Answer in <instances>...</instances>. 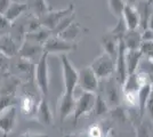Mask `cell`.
<instances>
[{
	"label": "cell",
	"instance_id": "obj_27",
	"mask_svg": "<svg viewBox=\"0 0 153 137\" xmlns=\"http://www.w3.org/2000/svg\"><path fill=\"white\" fill-rule=\"evenodd\" d=\"M128 31L127 26H126V23H125V21L122 17L120 19H118V22H117V24H115L108 32L111 33V34H113L117 39L121 40L123 38V36L126 34V32Z\"/></svg>",
	"mask_w": 153,
	"mask_h": 137
},
{
	"label": "cell",
	"instance_id": "obj_19",
	"mask_svg": "<svg viewBox=\"0 0 153 137\" xmlns=\"http://www.w3.org/2000/svg\"><path fill=\"white\" fill-rule=\"evenodd\" d=\"M26 10H27V4L12 1L10 6L8 7V9L6 10V13L4 14V16L9 23H14L19 20Z\"/></svg>",
	"mask_w": 153,
	"mask_h": 137
},
{
	"label": "cell",
	"instance_id": "obj_25",
	"mask_svg": "<svg viewBox=\"0 0 153 137\" xmlns=\"http://www.w3.org/2000/svg\"><path fill=\"white\" fill-rule=\"evenodd\" d=\"M126 5L127 4L125 0H108V9L117 19H120L122 16Z\"/></svg>",
	"mask_w": 153,
	"mask_h": 137
},
{
	"label": "cell",
	"instance_id": "obj_29",
	"mask_svg": "<svg viewBox=\"0 0 153 137\" xmlns=\"http://www.w3.org/2000/svg\"><path fill=\"white\" fill-rule=\"evenodd\" d=\"M13 105H15V96L0 95V113Z\"/></svg>",
	"mask_w": 153,
	"mask_h": 137
},
{
	"label": "cell",
	"instance_id": "obj_4",
	"mask_svg": "<svg viewBox=\"0 0 153 137\" xmlns=\"http://www.w3.org/2000/svg\"><path fill=\"white\" fill-rule=\"evenodd\" d=\"M61 66H62V74H63V86L64 91L66 94H74L76 87L78 86L79 71L70 62L68 54H61Z\"/></svg>",
	"mask_w": 153,
	"mask_h": 137
},
{
	"label": "cell",
	"instance_id": "obj_30",
	"mask_svg": "<svg viewBox=\"0 0 153 137\" xmlns=\"http://www.w3.org/2000/svg\"><path fill=\"white\" fill-rule=\"evenodd\" d=\"M87 137H105V133L103 131L101 126L93 124L87 130Z\"/></svg>",
	"mask_w": 153,
	"mask_h": 137
},
{
	"label": "cell",
	"instance_id": "obj_3",
	"mask_svg": "<svg viewBox=\"0 0 153 137\" xmlns=\"http://www.w3.org/2000/svg\"><path fill=\"white\" fill-rule=\"evenodd\" d=\"M49 55L44 53L38 62L34 64V81L38 87L41 96L47 97L49 93V65H48Z\"/></svg>",
	"mask_w": 153,
	"mask_h": 137
},
{
	"label": "cell",
	"instance_id": "obj_5",
	"mask_svg": "<svg viewBox=\"0 0 153 137\" xmlns=\"http://www.w3.org/2000/svg\"><path fill=\"white\" fill-rule=\"evenodd\" d=\"M91 70L94 71L97 78L100 80H104L113 76L115 72V59H112L108 54L103 52L101 55H98L93 63L90 64Z\"/></svg>",
	"mask_w": 153,
	"mask_h": 137
},
{
	"label": "cell",
	"instance_id": "obj_11",
	"mask_svg": "<svg viewBox=\"0 0 153 137\" xmlns=\"http://www.w3.org/2000/svg\"><path fill=\"white\" fill-rule=\"evenodd\" d=\"M12 69V73L15 78L24 79L29 81L30 79L34 78V64L22 59L19 56V59L9 64V70Z\"/></svg>",
	"mask_w": 153,
	"mask_h": 137
},
{
	"label": "cell",
	"instance_id": "obj_12",
	"mask_svg": "<svg viewBox=\"0 0 153 137\" xmlns=\"http://www.w3.org/2000/svg\"><path fill=\"white\" fill-rule=\"evenodd\" d=\"M17 121V106L13 105L0 113V131L8 136L14 130Z\"/></svg>",
	"mask_w": 153,
	"mask_h": 137
},
{
	"label": "cell",
	"instance_id": "obj_34",
	"mask_svg": "<svg viewBox=\"0 0 153 137\" xmlns=\"http://www.w3.org/2000/svg\"><path fill=\"white\" fill-rule=\"evenodd\" d=\"M140 38H142V42H151L153 41V31L149 27L142 30Z\"/></svg>",
	"mask_w": 153,
	"mask_h": 137
},
{
	"label": "cell",
	"instance_id": "obj_21",
	"mask_svg": "<svg viewBox=\"0 0 153 137\" xmlns=\"http://www.w3.org/2000/svg\"><path fill=\"white\" fill-rule=\"evenodd\" d=\"M143 57V53L140 49H126V65H127V73L131 74L137 72V67L140 59Z\"/></svg>",
	"mask_w": 153,
	"mask_h": 137
},
{
	"label": "cell",
	"instance_id": "obj_36",
	"mask_svg": "<svg viewBox=\"0 0 153 137\" xmlns=\"http://www.w3.org/2000/svg\"><path fill=\"white\" fill-rule=\"evenodd\" d=\"M146 111L149 112L150 117H151V119L153 120V91H152V94H151V96H150V99H149V102H147Z\"/></svg>",
	"mask_w": 153,
	"mask_h": 137
},
{
	"label": "cell",
	"instance_id": "obj_20",
	"mask_svg": "<svg viewBox=\"0 0 153 137\" xmlns=\"http://www.w3.org/2000/svg\"><path fill=\"white\" fill-rule=\"evenodd\" d=\"M101 45H102L103 52L108 54L112 59H117L118 54V46H119V39H117L113 34L110 32L105 33L101 38Z\"/></svg>",
	"mask_w": 153,
	"mask_h": 137
},
{
	"label": "cell",
	"instance_id": "obj_17",
	"mask_svg": "<svg viewBox=\"0 0 153 137\" xmlns=\"http://www.w3.org/2000/svg\"><path fill=\"white\" fill-rule=\"evenodd\" d=\"M153 91V84L151 81L146 82L145 85H143L140 87V89L138 90L137 94V109L140 112V118L143 119L145 112H146V105L147 102L150 99V96Z\"/></svg>",
	"mask_w": 153,
	"mask_h": 137
},
{
	"label": "cell",
	"instance_id": "obj_6",
	"mask_svg": "<svg viewBox=\"0 0 153 137\" xmlns=\"http://www.w3.org/2000/svg\"><path fill=\"white\" fill-rule=\"evenodd\" d=\"M76 48H78L76 42H69L57 36H53V34L44 44V52L47 53L48 55H51V54H68L70 52H74Z\"/></svg>",
	"mask_w": 153,
	"mask_h": 137
},
{
	"label": "cell",
	"instance_id": "obj_24",
	"mask_svg": "<svg viewBox=\"0 0 153 137\" xmlns=\"http://www.w3.org/2000/svg\"><path fill=\"white\" fill-rule=\"evenodd\" d=\"M29 4L30 5H27V9L31 10L33 17L40 19L46 13L49 12L47 4H46V0H29Z\"/></svg>",
	"mask_w": 153,
	"mask_h": 137
},
{
	"label": "cell",
	"instance_id": "obj_15",
	"mask_svg": "<svg viewBox=\"0 0 153 137\" xmlns=\"http://www.w3.org/2000/svg\"><path fill=\"white\" fill-rule=\"evenodd\" d=\"M38 103L36 97L31 95V94H24L22 95V97L19 98V110L24 117L29 118H34L36 119V112H37V107H38Z\"/></svg>",
	"mask_w": 153,
	"mask_h": 137
},
{
	"label": "cell",
	"instance_id": "obj_40",
	"mask_svg": "<svg viewBox=\"0 0 153 137\" xmlns=\"http://www.w3.org/2000/svg\"><path fill=\"white\" fill-rule=\"evenodd\" d=\"M105 137H108V135H105Z\"/></svg>",
	"mask_w": 153,
	"mask_h": 137
},
{
	"label": "cell",
	"instance_id": "obj_8",
	"mask_svg": "<svg viewBox=\"0 0 153 137\" xmlns=\"http://www.w3.org/2000/svg\"><path fill=\"white\" fill-rule=\"evenodd\" d=\"M72 14H74V6L70 4L68 7H65L63 9H59V10H49L48 13H46L42 17H40L39 21L41 23V25L53 31L56 25L61 21L65 19L66 16H70Z\"/></svg>",
	"mask_w": 153,
	"mask_h": 137
},
{
	"label": "cell",
	"instance_id": "obj_18",
	"mask_svg": "<svg viewBox=\"0 0 153 137\" xmlns=\"http://www.w3.org/2000/svg\"><path fill=\"white\" fill-rule=\"evenodd\" d=\"M19 48V46L14 41V39L9 34L0 36V53L7 56L8 59L17 56Z\"/></svg>",
	"mask_w": 153,
	"mask_h": 137
},
{
	"label": "cell",
	"instance_id": "obj_10",
	"mask_svg": "<svg viewBox=\"0 0 153 137\" xmlns=\"http://www.w3.org/2000/svg\"><path fill=\"white\" fill-rule=\"evenodd\" d=\"M78 86L87 93H97L100 88V79L97 78L90 66H86L79 71Z\"/></svg>",
	"mask_w": 153,
	"mask_h": 137
},
{
	"label": "cell",
	"instance_id": "obj_23",
	"mask_svg": "<svg viewBox=\"0 0 153 137\" xmlns=\"http://www.w3.org/2000/svg\"><path fill=\"white\" fill-rule=\"evenodd\" d=\"M122 41H123L126 49H129V50L140 49L142 45L140 32H138V30H128L126 34L123 36Z\"/></svg>",
	"mask_w": 153,
	"mask_h": 137
},
{
	"label": "cell",
	"instance_id": "obj_35",
	"mask_svg": "<svg viewBox=\"0 0 153 137\" xmlns=\"http://www.w3.org/2000/svg\"><path fill=\"white\" fill-rule=\"evenodd\" d=\"M10 4H12V0H0V15H4L6 13Z\"/></svg>",
	"mask_w": 153,
	"mask_h": 137
},
{
	"label": "cell",
	"instance_id": "obj_39",
	"mask_svg": "<svg viewBox=\"0 0 153 137\" xmlns=\"http://www.w3.org/2000/svg\"><path fill=\"white\" fill-rule=\"evenodd\" d=\"M125 1H126L127 5H133V6H135V4H136L137 0H125Z\"/></svg>",
	"mask_w": 153,
	"mask_h": 137
},
{
	"label": "cell",
	"instance_id": "obj_26",
	"mask_svg": "<svg viewBox=\"0 0 153 137\" xmlns=\"http://www.w3.org/2000/svg\"><path fill=\"white\" fill-rule=\"evenodd\" d=\"M110 111L108 104L105 103L104 98L102 97V95H97L96 94V101H95V106H94V110H93V113L97 116V117H101V116H104L108 112Z\"/></svg>",
	"mask_w": 153,
	"mask_h": 137
},
{
	"label": "cell",
	"instance_id": "obj_1",
	"mask_svg": "<svg viewBox=\"0 0 153 137\" xmlns=\"http://www.w3.org/2000/svg\"><path fill=\"white\" fill-rule=\"evenodd\" d=\"M151 81L149 74L145 72H135L128 74L121 85L122 96L131 106H137V94L140 87Z\"/></svg>",
	"mask_w": 153,
	"mask_h": 137
},
{
	"label": "cell",
	"instance_id": "obj_33",
	"mask_svg": "<svg viewBox=\"0 0 153 137\" xmlns=\"http://www.w3.org/2000/svg\"><path fill=\"white\" fill-rule=\"evenodd\" d=\"M9 64H10L9 59L0 53V73L1 74H5L9 71Z\"/></svg>",
	"mask_w": 153,
	"mask_h": 137
},
{
	"label": "cell",
	"instance_id": "obj_28",
	"mask_svg": "<svg viewBox=\"0 0 153 137\" xmlns=\"http://www.w3.org/2000/svg\"><path fill=\"white\" fill-rule=\"evenodd\" d=\"M74 17H76L74 14H72V15H70V16H66L65 19H63V20L61 21L57 25H56V27L51 31V34H53V36H57V34H59L63 30H65L68 26L70 25L72 22H74Z\"/></svg>",
	"mask_w": 153,
	"mask_h": 137
},
{
	"label": "cell",
	"instance_id": "obj_14",
	"mask_svg": "<svg viewBox=\"0 0 153 137\" xmlns=\"http://www.w3.org/2000/svg\"><path fill=\"white\" fill-rule=\"evenodd\" d=\"M36 120H38L39 124H41L42 126H51L54 122V116L47 97L41 96L40 98L36 112Z\"/></svg>",
	"mask_w": 153,
	"mask_h": 137
},
{
	"label": "cell",
	"instance_id": "obj_22",
	"mask_svg": "<svg viewBox=\"0 0 153 137\" xmlns=\"http://www.w3.org/2000/svg\"><path fill=\"white\" fill-rule=\"evenodd\" d=\"M82 31H83V27L79 23L72 22L65 30H63L59 34H57V37L66 40L69 42H76V39L82 33Z\"/></svg>",
	"mask_w": 153,
	"mask_h": 137
},
{
	"label": "cell",
	"instance_id": "obj_16",
	"mask_svg": "<svg viewBox=\"0 0 153 137\" xmlns=\"http://www.w3.org/2000/svg\"><path fill=\"white\" fill-rule=\"evenodd\" d=\"M121 17L125 21L128 30H137L140 27V12L133 5H126Z\"/></svg>",
	"mask_w": 153,
	"mask_h": 137
},
{
	"label": "cell",
	"instance_id": "obj_13",
	"mask_svg": "<svg viewBox=\"0 0 153 137\" xmlns=\"http://www.w3.org/2000/svg\"><path fill=\"white\" fill-rule=\"evenodd\" d=\"M76 101L74 94L63 93L62 96L59 97L57 105V114L61 124H63L71 114H73L74 107H76Z\"/></svg>",
	"mask_w": 153,
	"mask_h": 137
},
{
	"label": "cell",
	"instance_id": "obj_37",
	"mask_svg": "<svg viewBox=\"0 0 153 137\" xmlns=\"http://www.w3.org/2000/svg\"><path fill=\"white\" fill-rule=\"evenodd\" d=\"M22 137H49L46 134H40V133H33V131H25Z\"/></svg>",
	"mask_w": 153,
	"mask_h": 137
},
{
	"label": "cell",
	"instance_id": "obj_38",
	"mask_svg": "<svg viewBox=\"0 0 153 137\" xmlns=\"http://www.w3.org/2000/svg\"><path fill=\"white\" fill-rule=\"evenodd\" d=\"M147 27L151 29L153 31V12H151L150 16H149V20H147Z\"/></svg>",
	"mask_w": 153,
	"mask_h": 137
},
{
	"label": "cell",
	"instance_id": "obj_7",
	"mask_svg": "<svg viewBox=\"0 0 153 137\" xmlns=\"http://www.w3.org/2000/svg\"><path fill=\"white\" fill-rule=\"evenodd\" d=\"M96 93H87L83 91L82 95L76 101V107L73 111V120L78 122V120L83 116H87L93 112L95 106Z\"/></svg>",
	"mask_w": 153,
	"mask_h": 137
},
{
	"label": "cell",
	"instance_id": "obj_32",
	"mask_svg": "<svg viewBox=\"0 0 153 137\" xmlns=\"http://www.w3.org/2000/svg\"><path fill=\"white\" fill-rule=\"evenodd\" d=\"M12 23H9L8 21L5 19L4 15H0V36H5L9 33Z\"/></svg>",
	"mask_w": 153,
	"mask_h": 137
},
{
	"label": "cell",
	"instance_id": "obj_41",
	"mask_svg": "<svg viewBox=\"0 0 153 137\" xmlns=\"http://www.w3.org/2000/svg\"><path fill=\"white\" fill-rule=\"evenodd\" d=\"M4 137H7V136H6V135H4Z\"/></svg>",
	"mask_w": 153,
	"mask_h": 137
},
{
	"label": "cell",
	"instance_id": "obj_9",
	"mask_svg": "<svg viewBox=\"0 0 153 137\" xmlns=\"http://www.w3.org/2000/svg\"><path fill=\"white\" fill-rule=\"evenodd\" d=\"M44 53L45 52H44V46L42 45H39L37 42L24 39L22 45L19 46L17 56L36 64L40 59V57L44 55Z\"/></svg>",
	"mask_w": 153,
	"mask_h": 137
},
{
	"label": "cell",
	"instance_id": "obj_2",
	"mask_svg": "<svg viewBox=\"0 0 153 137\" xmlns=\"http://www.w3.org/2000/svg\"><path fill=\"white\" fill-rule=\"evenodd\" d=\"M121 85L115 79L114 74L111 76L110 78L103 80V88L101 95L104 98V101L108 104L110 110H114V109L119 107L120 99H121Z\"/></svg>",
	"mask_w": 153,
	"mask_h": 137
},
{
	"label": "cell",
	"instance_id": "obj_31",
	"mask_svg": "<svg viewBox=\"0 0 153 137\" xmlns=\"http://www.w3.org/2000/svg\"><path fill=\"white\" fill-rule=\"evenodd\" d=\"M136 137H152L151 136V130L149 126L144 122H140L136 129Z\"/></svg>",
	"mask_w": 153,
	"mask_h": 137
}]
</instances>
